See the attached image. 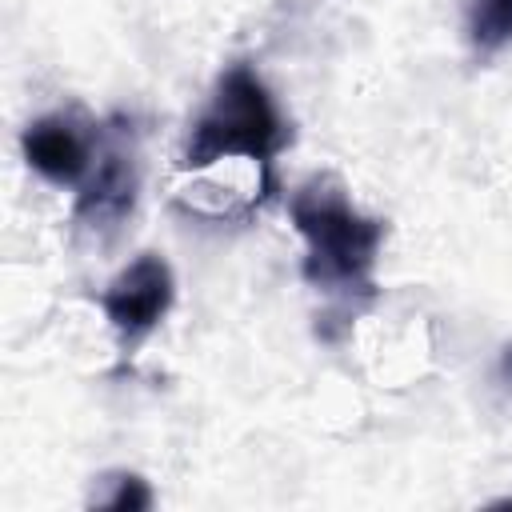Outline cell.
Listing matches in <instances>:
<instances>
[{
    "label": "cell",
    "mask_w": 512,
    "mask_h": 512,
    "mask_svg": "<svg viewBox=\"0 0 512 512\" xmlns=\"http://www.w3.org/2000/svg\"><path fill=\"white\" fill-rule=\"evenodd\" d=\"M288 144L284 112L276 108L272 92L248 64H232L220 72L208 104L188 128L180 172L208 168L216 160H264Z\"/></svg>",
    "instance_id": "2"
},
{
    "label": "cell",
    "mask_w": 512,
    "mask_h": 512,
    "mask_svg": "<svg viewBox=\"0 0 512 512\" xmlns=\"http://www.w3.org/2000/svg\"><path fill=\"white\" fill-rule=\"evenodd\" d=\"M288 216L304 240V280L344 308L372 296V268L384 244V224L360 212L348 192L312 176L288 196Z\"/></svg>",
    "instance_id": "1"
},
{
    "label": "cell",
    "mask_w": 512,
    "mask_h": 512,
    "mask_svg": "<svg viewBox=\"0 0 512 512\" xmlns=\"http://www.w3.org/2000/svg\"><path fill=\"white\" fill-rule=\"evenodd\" d=\"M464 40L476 56H496L512 44V0H464Z\"/></svg>",
    "instance_id": "6"
},
{
    "label": "cell",
    "mask_w": 512,
    "mask_h": 512,
    "mask_svg": "<svg viewBox=\"0 0 512 512\" xmlns=\"http://www.w3.org/2000/svg\"><path fill=\"white\" fill-rule=\"evenodd\" d=\"M176 300V276L172 264L160 252H140L128 260L100 292V312L108 328L124 344H140L172 308Z\"/></svg>",
    "instance_id": "4"
},
{
    "label": "cell",
    "mask_w": 512,
    "mask_h": 512,
    "mask_svg": "<svg viewBox=\"0 0 512 512\" xmlns=\"http://www.w3.org/2000/svg\"><path fill=\"white\" fill-rule=\"evenodd\" d=\"M140 196V148L128 120H112L100 128L96 160L76 188L72 224L96 240H108L120 232V224L132 216Z\"/></svg>",
    "instance_id": "3"
},
{
    "label": "cell",
    "mask_w": 512,
    "mask_h": 512,
    "mask_svg": "<svg viewBox=\"0 0 512 512\" xmlns=\"http://www.w3.org/2000/svg\"><path fill=\"white\" fill-rule=\"evenodd\" d=\"M96 148H100V128L80 124L76 116H64V112L36 116L20 132L24 164L56 188H80L96 160Z\"/></svg>",
    "instance_id": "5"
},
{
    "label": "cell",
    "mask_w": 512,
    "mask_h": 512,
    "mask_svg": "<svg viewBox=\"0 0 512 512\" xmlns=\"http://www.w3.org/2000/svg\"><path fill=\"white\" fill-rule=\"evenodd\" d=\"M108 484H112V492H96V504H104V508H116V512H140V508H148L152 504V492H148V484L136 476V472H112V476H104Z\"/></svg>",
    "instance_id": "7"
}]
</instances>
